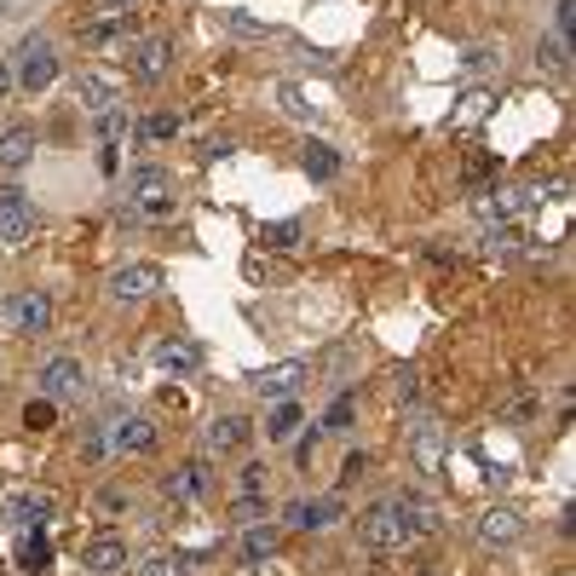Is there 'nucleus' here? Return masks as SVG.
<instances>
[{
    "mask_svg": "<svg viewBox=\"0 0 576 576\" xmlns=\"http://www.w3.org/2000/svg\"><path fill=\"white\" fill-rule=\"evenodd\" d=\"M168 70H173V40H168V35H133V40H128V75H133V81L156 87Z\"/></svg>",
    "mask_w": 576,
    "mask_h": 576,
    "instance_id": "7",
    "label": "nucleus"
},
{
    "mask_svg": "<svg viewBox=\"0 0 576 576\" xmlns=\"http://www.w3.org/2000/svg\"><path fill=\"white\" fill-rule=\"evenodd\" d=\"M202 156H208V161L214 156H231V139H208V144H202Z\"/></svg>",
    "mask_w": 576,
    "mask_h": 576,
    "instance_id": "46",
    "label": "nucleus"
},
{
    "mask_svg": "<svg viewBox=\"0 0 576 576\" xmlns=\"http://www.w3.org/2000/svg\"><path fill=\"white\" fill-rule=\"evenodd\" d=\"M300 173L312 179V184L340 179V156H335V144H323V139H305V144H300Z\"/></svg>",
    "mask_w": 576,
    "mask_h": 576,
    "instance_id": "23",
    "label": "nucleus"
},
{
    "mask_svg": "<svg viewBox=\"0 0 576 576\" xmlns=\"http://www.w3.org/2000/svg\"><path fill=\"white\" fill-rule=\"evenodd\" d=\"M525 537V513L519 507H484L479 513V542L484 548H513Z\"/></svg>",
    "mask_w": 576,
    "mask_h": 576,
    "instance_id": "20",
    "label": "nucleus"
},
{
    "mask_svg": "<svg viewBox=\"0 0 576 576\" xmlns=\"http://www.w3.org/2000/svg\"><path fill=\"white\" fill-rule=\"evenodd\" d=\"M490 70H502V47H467L461 52V81H484Z\"/></svg>",
    "mask_w": 576,
    "mask_h": 576,
    "instance_id": "32",
    "label": "nucleus"
},
{
    "mask_svg": "<svg viewBox=\"0 0 576 576\" xmlns=\"http://www.w3.org/2000/svg\"><path fill=\"white\" fill-rule=\"evenodd\" d=\"M352 421H358V393H335V404L323 409L317 432H328V439H346V432H352Z\"/></svg>",
    "mask_w": 576,
    "mask_h": 576,
    "instance_id": "27",
    "label": "nucleus"
},
{
    "mask_svg": "<svg viewBox=\"0 0 576 576\" xmlns=\"http://www.w3.org/2000/svg\"><path fill=\"white\" fill-rule=\"evenodd\" d=\"M7 323H12V335H52V295L47 288H12L7 295Z\"/></svg>",
    "mask_w": 576,
    "mask_h": 576,
    "instance_id": "4",
    "label": "nucleus"
},
{
    "mask_svg": "<svg viewBox=\"0 0 576 576\" xmlns=\"http://www.w3.org/2000/svg\"><path fill=\"white\" fill-rule=\"evenodd\" d=\"M17 565H24L29 576H40L52 565V542H47V530H17Z\"/></svg>",
    "mask_w": 576,
    "mask_h": 576,
    "instance_id": "26",
    "label": "nucleus"
},
{
    "mask_svg": "<svg viewBox=\"0 0 576 576\" xmlns=\"http://www.w3.org/2000/svg\"><path fill=\"white\" fill-rule=\"evenodd\" d=\"M363 472H369V456H363V449H352V456L340 461V490H346V484H358Z\"/></svg>",
    "mask_w": 576,
    "mask_h": 576,
    "instance_id": "43",
    "label": "nucleus"
},
{
    "mask_svg": "<svg viewBox=\"0 0 576 576\" xmlns=\"http://www.w3.org/2000/svg\"><path fill=\"white\" fill-rule=\"evenodd\" d=\"M0 519H7L12 530H47L52 496H47V490H12V496L0 502Z\"/></svg>",
    "mask_w": 576,
    "mask_h": 576,
    "instance_id": "15",
    "label": "nucleus"
},
{
    "mask_svg": "<svg viewBox=\"0 0 576 576\" xmlns=\"http://www.w3.org/2000/svg\"><path fill=\"white\" fill-rule=\"evenodd\" d=\"M386 507L398 513V525L409 530V542H416V537H432V530H439V502L421 496V490H398V496H386Z\"/></svg>",
    "mask_w": 576,
    "mask_h": 576,
    "instance_id": "16",
    "label": "nucleus"
},
{
    "mask_svg": "<svg viewBox=\"0 0 576 576\" xmlns=\"http://www.w3.org/2000/svg\"><path fill=\"white\" fill-rule=\"evenodd\" d=\"M7 93H12V58L0 52V98H7Z\"/></svg>",
    "mask_w": 576,
    "mask_h": 576,
    "instance_id": "47",
    "label": "nucleus"
},
{
    "mask_svg": "<svg viewBox=\"0 0 576 576\" xmlns=\"http://www.w3.org/2000/svg\"><path fill=\"white\" fill-rule=\"evenodd\" d=\"M277 105H283V116H288V121H317V105L295 87V81H283V87H277Z\"/></svg>",
    "mask_w": 576,
    "mask_h": 576,
    "instance_id": "33",
    "label": "nucleus"
},
{
    "mask_svg": "<svg viewBox=\"0 0 576 576\" xmlns=\"http://www.w3.org/2000/svg\"><path fill=\"white\" fill-rule=\"evenodd\" d=\"M346 519V502L340 496H295L283 507V525L288 530H305V537H323V530H335Z\"/></svg>",
    "mask_w": 576,
    "mask_h": 576,
    "instance_id": "5",
    "label": "nucleus"
},
{
    "mask_svg": "<svg viewBox=\"0 0 576 576\" xmlns=\"http://www.w3.org/2000/svg\"><path fill=\"white\" fill-rule=\"evenodd\" d=\"M75 35H81V47H93V52L98 47H128V40H133V12H98Z\"/></svg>",
    "mask_w": 576,
    "mask_h": 576,
    "instance_id": "18",
    "label": "nucleus"
},
{
    "mask_svg": "<svg viewBox=\"0 0 576 576\" xmlns=\"http://www.w3.org/2000/svg\"><path fill=\"white\" fill-rule=\"evenodd\" d=\"M358 537H363V548H375V553H393V548H409V530L398 525V513L386 507V502H375L358 519Z\"/></svg>",
    "mask_w": 576,
    "mask_h": 576,
    "instance_id": "13",
    "label": "nucleus"
},
{
    "mask_svg": "<svg viewBox=\"0 0 576 576\" xmlns=\"http://www.w3.org/2000/svg\"><path fill=\"white\" fill-rule=\"evenodd\" d=\"M105 432H110V456H144V449H156V421L139 416V409L105 421Z\"/></svg>",
    "mask_w": 576,
    "mask_h": 576,
    "instance_id": "14",
    "label": "nucleus"
},
{
    "mask_svg": "<svg viewBox=\"0 0 576 576\" xmlns=\"http://www.w3.org/2000/svg\"><path fill=\"white\" fill-rule=\"evenodd\" d=\"M35 237V196L24 184H0V242L17 249V242Z\"/></svg>",
    "mask_w": 576,
    "mask_h": 576,
    "instance_id": "9",
    "label": "nucleus"
},
{
    "mask_svg": "<svg viewBox=\"0 0 576 576\" xmlns=\"http://www.w3.org/2000/svg\"><path fill=\"white\" fill-rule=\"evenodd\" d=\"M283 548V525H272V519H254V525H242V542H237V560L242 565H265L272 553Z\"/></svg>",
    "mask_w": 576,
    "mask_h": 576,
    "instance_id": "21",
    "label": "nucleus"
},
{
    "mask_svg": "<svg viewBox=\"0 0 576 576\" xmlns=\"http://www.w3.org/2000/svg\"><path fill=\"white\" fill-rule=\"evenodd\" d=\"M139 0H105V12H133Z\"/></svg>",
    "mask_w": 576,
    "mask_h": 576,
    "instance_id": "48",
    "label": "nucleus"
},
{
    "mask_svg": "<svg viewBox=\"0 0 576 576\" xmlns=\"http://www.w3.org/2000/svg\"><path fill=\"white\" fill-rule=\"evenodd\" d=\"M496 168H502L496 156H472V161H467V173H461V184H467V191H479L484 179H496Z\"/></svg>",
    "mask_w": 576,
    "mask_h": 576,
    "instance_id": "41",
    "label": "nucleus"
},
{
    "mask_svg": "<svg viewBox=\"0 0 576 576\" xmlns=\"http://www.w3.org/2000/svg\"><path fill=\"white\" fill-rule=\"evenodd\" d=\"M81 565H87L93 576H116V571L133 565V548H128L121 530H98V537L81 542Z\"/></svg>",
    "mask_w": 576,
    "mask_h": 576,
    "instance_id": "11",
    "label": "nucleus"
},
{
    "mask_svg": "<svg viewBox=\"0 0 576 576\" xmlns=\"http://www.w3.org/2000/svg\"><path fill=\"white\" fill-rule=\"evenodd\" d=\"M35 7V0H0V17H24Z\"/></svg>",
    "mask_w": 576,
    "mask_h": 576,
    "instance_id": "44",
    "label": "nucleus"
},
{
    "mask_svg": "<svg viewBox=\"0 0 576 576\" xmlns=\"http://www.w3.org/2000/svg\"><path fill=\"white\" fill-rule=\"evenodd\" d=\"M571 24H576V0H560V35H571Z\"/></svg>",
    "mask_w": 576,
    "mask_h": 576,
    "instance_id": "45",
    "label": "nucleus"
},
{
    "mask_svg": "<svg viewBox=\"0 0 576 576\" xmlns=\"http://www.w3.org/2000/svg\"><path fill=\"white\" fill-rule=\"evenodd\" d=\"M139 139H151V144H173V139H179V116H173V110L144 116V121H139Z\"/></svg>",
    "mask_w": 576,
    "mask_h": 576,
    "instance_id": "35",
    "label": "nucleus"
},
{
    "mask_svg": "<svg viewBox=\"0 0 576 576\" xmlns=\"http://www.w3.org/2000/svg\"><path fill=\"white\" fill-rule=\"evenodd\" d=\"M484 116H490V93L484 87H467L461 93V110L449 116V128H472V121H484Z\"/></svg>",
    "mask_w": 576,
    "mask_h": 576,
    "instance_id": "34",
    "label": "nucleus"
},
{
    "mask_svg": "<svg viewBox=\"0 0 576 576\" xmlns=\"http://www.w3.org/2000/svg\"><path fill=\"white\" fill-rule=\"evenodd\" d=\"M121 219H173L179 191H173V168L161 161H133L128 179H121Z\"/></svg>",
    "mask_w": 576,
    "mask_h": 576,
    "instance_id": "1",
    "label": "nucleus"
},
{
    "mask_svg": "<svg viewBox=\"0 0 576 576\" xmlns=\"http://www.w3.org/2000/svg\"><path fill=\"white\" fill-rule=\"evenodd\" d=\"M537 70H548V75H565V70H571L565 35H542V40H537Z\"/></svg>",
    "mask_w": 576,
    "mask_h": 576,
    "instance_id": "31",
    "label": "nucleus"
},
{
    "mask_svg": "<svg viewBox=\"0 0 576 576\" xmlns=\"http://www.w3.org/2000/svg\"><path fill=\"white\" fill-rule=\"evenodd\" d=\"M254 519H265V496H237L231 525H254Z\"/></svg>",
    "mask_w": 576,
    "mask_h": 576,
    "instance_id": "42",
    "label": "nucleus"
},
{
    "mask_svg": "<svg viewBox=\"0 0 576 576\" xmlns=\"http://www.w3.org/2000/svg\"><path fill=\"white\" fill-rule=\"evenodd\" d=\"M81 461H87V467H105L110 461V432H105V421H81Z\"/></svg>",
    "mask_w": 576,
    "mask_h": 576,
    "instance_id": "29",
    "label": "nucleus"
},
{
    "mask_svg": "<svg viewBox=\"0 0 576 576\" xmlns=\"http://www.w3.org/2000/svg\"><path fill=\"white\" fill-rule=\"evenodd\" d=\"M404 444H409V461H416V472H427V479H439L444 461H449V427L439 416H416L404 427Z\"/></svg>",
    "mask_w": 576,
    "mask_h": 576,
    "instance_id": "3",
    "label": "nucleus"
},
{
    "mask_svg": "<svg viewBox=\"0 0 576 576\" xmlns=\"http://www.w3.org/2000/svg\"><path fill=\"white\" fill-rule=\"evenodd\" d=\"M161 283H168V277H161V265H156V260L116 265V272H110V300H121V305H139V300H151Z\"/></svg>",
    "mask_w": 576,
    "mask_h": 576,
    "instance_id": "10",
    "label": "nucleus"
},
{
    "mask_svg": "<svg viewBox=\"0 0 576 576\" xmlns=\"http://www.w3.org/2000/svg\"><path fill=\"white\" fill-rule=\"evenodd\" d=\"M52 81H58V47H52V35L29 29L12 52V87L35 98V93H47Z\"/></svg>",
    "mask_w": 576,
    "mask_h": 576,
    "instance_id": "2",
    "label": "nucleus"
},
{
    "mask_svg": "<svg viewBox=\"0 0 576 576\" xmlns=\"http://www.w3.org/2000/svg\"><path fill=\"white\" fill-rule=\"evenodd\" d=\"M305 381H312V363L288 358V363H272V369H260V375H254L249 386H254V398H265V404H283V398H295Z\"/></svg>",
    "mask_w": 576,
    "mask_h": 576,
    "instance_id": "12",
    "label": "nucleus"
},
{
    "mask_svg": "<svg viewBox=\"0 0 576 576\" xmlns=\"http://www.w3.org/2000/svg\"><path fill=\"white\" fill-rule=\"evenodd\" d=\"M35 151H40V139H35L29 121H12V128H0V168H7V173H24L29 161H35Z\"/></svg>",
    "mask_w": 576,
    "mask_h": 576,
    "instance_id": "22",
    "label": "nucleus"
},
{
    "mask_svg": "<svg viewBox=\"0 0 576 576\" xmlns=\"http://www.w3.org/2000/svg\"><path fill=\"white\" fill-rule=\"evenodd\" d=\"M300 427H305V409H300L295 398H283V404H272V409H265V439H272V444L300 439Z\"/></svg>",
    "mask_w": 576,
    "mask_h": 576,
    "instance_id": "25",
    "label": "nucleus"
},
{
    "mask_svg": "<svg viewBox=\"0 0 576 576\" xmlns=\"http://www.w3.org/2000/svg\"><path fill=\"white\" fill-rule=\"evenodd\" d=\"M254 439V421L249 416H214L202 427V444H208V456H237V449H249Z\"/></svg>",
    "mask_w": 576,
    "mask_h": 576,
    "instance_id": "17",
    "label": "nucleus"
},
{
    "mask_svg": "<svg viewBox=\"0 0 576 576\" xmlns=\"http://www.w3.org/2000/svg\"><path fill=\"white\" fill-rule=\"evenodd\" d=\"M219 29L237 35V40H272L277 35L272 24H260V17H249V12H219Z\"/></svg>",
    "mask_w": 576,
    "mask_h": 576,
    "instance_id": "30",
    "label": "nucleus"
},
{
    "mask_svg": "<svg viewBox=\"0 0 576 576\" xmlns=\"http://www.w3.org/2000/svg\"><path fill=\"white\" fill-rule=\"evenodd\" d=\"M151 363L161 369V375H173V381H184V375H196V363H202V352L191 340H161L156 352H151Z\"/></svg>",
    "mask_w": 576,
    "mask_h": 576,
    "instance_id": "24",
    "label": "nucleus"
},
{
    "mask_svg": "<svg viewBox=\"0 0 576 576\" xmlns=\"http://www.w3.org/2000/svg\"><path fill=\"white\" fill-rule=\"evenodd\" d=\"M208 490H214V461L208 456H191V461H179L173 472H161V496L179 502V507L202 502Z\"/></svg>",
    "mask_w": 576,
    "mask_h": 576,
    "instance_id": "8",
    "label": "nucleus"
},
{
    "mask_svg": "<svg viewBox=\"0 0 576 576\" xmlns=\"http://www.w3.org/2000/svg\"><path fill=\"white\" fill-rule=\"evenodd\" d=\"M52 416H58V404H52V398H29V404H24V427H29V432H47Z\"/></svg>",
    "mask_w": 576,
    "mask_h": 576,
    "instance_id": "40",
    "label": "nucleus"
},
{
    "mask_svg": "<svg viewBox=\"0 0 576 576\" xmlns=\"http://www.w3.org/2000/svg\"><path fill=\"white\" fill-rule=\"evenodd\" d=\"M265 479H272V472H265V461H242L237 490H242V496H265Z\"/></svg>",
    "mask_w": 576,
    "mask_h": 576,
    "instance_id": "39",
    "label": "nucleus"
},
{
    "mask_svg": "<svg viewBox=\"0 0 576 576\" xmlns=\"http://www.w3.org/2000/svg\"><path fill=\"white\" fill-rule=\"evenodd\" d=\"M75 98H81V105H87L93 116L121 110V81L105 75V70H81V75H75Z\"/></svg>",
    "mask_w": 576,
    "mask_h": 576,
    "instance_id": "19",
    "label": "nucleus"
},
{
    "mask_svg": "<svg viewBox=\"0 0 576 576\" xmlns=\"http://www.w3.org/2000/svg\"><path fill=\"white\" fill-rule=\"evenodd\" d=\"M105 519H121V513H133V490H121V484H110V490H98V502H93Z\"/></svg>",
    "mask_w": 576,
    "mask_h": 576,
    "instance_id": "37",
    "label": "nucleus"
},
{
    "mask_svg": "<svg viewBox=\"0 0 576 576\" xmlns=\"http://www.w3.org/2000/svg\"><path fill=\"white\" fill-rule=\"evenodd\" d=\"M133 576H191V571L179 565V553H151V560L133 565Z\"/></svg>",
    "mask_w": 576,
    "mask_h": 576,
    "instance_id": "36",
    "label": "nucleus"
},
{
    "mask_svg": "<svg viewBox=\"0 0 576 576\" xmlns=\"http://www.w3.org/2000/svg\"><path fill=\"white\" fill-rule=\"evenodd\" d=\"M393 398H398V404H416V398H421V369H416V363H404L398 375H393Z\"/></svg>",
    "mask_w": 576,
    "mask_h": 576,
    "instance_id": "38",
    "label": "nucleus"
},
{
    "mask_svg": "<svg viewBox=\"0 0 576 576\" xmlns=\"http://www.w3.org/2000/svg\"><path fill=\"white\" fill-rule=\"evenodd\" d=\"M300 237H305V219H272V225H260V242H265L272 254L300 249Z\"/></svg>",
    "mask_w": 576,
    "mask_h": 576,
    "instance_id": "28",
    "label": "nucleus"
},
{
    "mask_svg": "<svg viewBox=\"0 0 576 576\" xmlns=\"http://www.w3.org/2000/svg\"><path fill=\"white\" fill-rule=\"evenodd\" d=\"M35 386H40V398H52V404H81L87 398V369H81V358H47Z\"/></svg>",
    "mask_w": 576,
    "mask_h": 576,
    "instance_id": "6",
    "label": "nucleus"
}]
</instances>
